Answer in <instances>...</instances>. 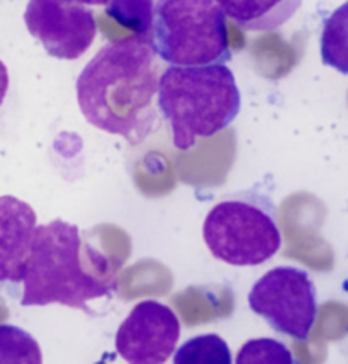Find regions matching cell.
Listing matches in <instances>:
<instances>
[{
  "mask_svg": "<svg viewBox=\"0 0 348 364\" xmlns=\"http://www.w3.org/2000/svg\"><path fill=\"white\" fill-rule=\"evenodd\" d=\"M248 305L273 331L298 341L310 337L317 315L316 288L310 274L282 266L268 271L251 286Z\"/></svg>",
  "mask_w": 348,
  "mask_h": 364,
  "instance_id": "6",
  "label": "cell"
},
{
  "mask_svg": "<svg viewBox=\"0 0 348 364\" xmlns=\"http://www.w3.org/2000/svg\"><path fill=\"white\" fill-rule=\"evenodd\" d=\"M180 322L172 309L155 300L138 303L116 333V350L128 364H165L173 354Z\"/></svg>",
  "mask_w": 348,
  "mask_h": 364,
  "instance_id": "8",
  "label": "cell"
},
{
  "mask_svg": "<svg viewBox=\"0 0 348 364\" xmlns=\"http://www.w3.org/2000/svg\"><path fill=\"white\" fill-rule=\"evenodd\" d=\"M80 230L75 225L53 220L34 230L31 252L21 283L24 284L23 306H45L51 303L90 314L87 301L109 296L116 281L109 272L89 269Z\"/></svg>",
  "mask_w": 348,
  "mask_h": 364,
  "instance_id": "2",
  "label": "cell"
},
{
  "mask_svg": "<svg viewBox=\"0 0 348 364\" xmlns=\"http://www.w3.org/2000/svg\"><path fill=\"white\" fill-rule=\"evenodd\" d=\"M202 235L216 259L240 267L267 262L282 244L272 205L255 198L217 203L204 220Z\"/></svg>",
  "mask_w": 348,
  "mask_h": 364,
  "instance_id": "5",
  "label": "cell"
},
{
  "mask_svg": "<svg viewBox=\"0 0 348 364\" xmlns=\"http://www.w3.org/2000/svg\"><path fill=\"white\" fill-rule=\"evenodd\" d=\"M236 364H294V358L286 344L276 339H251L238 350Z\"/></svg>",
  "mask_w": 348,
  "mask_h": 364,
  "instance_id": "15",
  "label": "cell"
},
{
  "mask_svg": "<svg viewBox=\"0 0 348 364\" xmlns=\"http://www.w3.org/2000/svg\"><path fill=\"white\" fill-rule=\"evenodd\" d=\"M77 2L84 4V6H107L111 0H77Z\"/></svg>",
  "mask_w": 348,
  "mask_h": 364,
  "instance_id": "17",
  "label": "cell"
},
{
  "mask_svg": "<svg viewBox=\"0 0 348 364\" xmlns=\"http://www.w3.org/2000/svg\"><path fill=\"white\" fill-rule=\"evenodd\" d=\"M320 53L326 67L348 75V0L323 21Z\"/></svg>",
  "mask_w": 348,
  "mask_h": 364,
  "instance_id": "11",
  "label": "cell"
},
{
  "mask_svg": "<svg viewBox=\"0 0 348 364\" xmlns=\"http://www.w3.org/2000/svg\"><path fill=\"white\" fill-rule=\"evenodd\" d=\"M24 23L31 36L58 60H77L92 46L97 23L77 0H29Z\"/></svg>",
  "mask_w": 348,
  "mask_h": 364,
  "instance_id": "7",
  "label": "cell"
},
{
  "mask_svg": "<svg viewBox=\"0 0 348 364\" xmlns=\"http://www.w3.org/2000/svg\"><path fill=\"white\" fill-rule=\"evenodd\" d=\"M36 213L14 196H0V283H21L31 252Z\"/></svg>",
  "mask_w": 348,
  "mask_h": 364,
  "instance_id": "9",
  "label": "cell"
},
{
  "mask_svg": "<svg viewBox=\"0 0 348 364\" xmlns=\"http://www.w3.org/2000/svg\"><path fill=\"white\" fill-rule=\"evenodd\" d=\"M173 364H233V359L224 339L204 333L184 342L173 356Z\"/></svg>",
  "mask_w": 348,
  "mask_h": 364,
  "instance_id": "13",
  "label": "cell"
},
{
  "mask_svg": "<svg viewBox=\"0 0 348 364\" xmlns=\"http://www.w3.org/2000/svg\"><path fill=\"white\" fill-rule=\"evenodd\" d=\"M9 89V73H7V67L0 62V106H2L4 99H6Z\"/></svg>",
  "mask_w": 348,
  "mask_h": 364,
  "instance_id": "16",
  "label": "cell"
},
{
  "mask_svg": "<svg viewBox=\"0 0 348 364\" xmlns=\"http://www.w3.org/2000/svg\"><path fill=\"white\" fill-rule=\"evenodd\" d=\"M160 67L150 41L136 36L112 41L85 65L77 79L82 114L95 128L131 145L153 132Z\"/></svg>",
  "mask_w": 348,
  "mask_h": 364,
  "instance_id": "1",
  "label": "cell"
},
{
  "mask_svg": "<svg viewBox=\"0 0 348 364\" xmlns=\"http://www.w3.org/2000/svg\"><path fill=\"white\" fill-rule=\"evenodd\" d=\"M224 16L245 31H276L301 7L303 0H214Z\"/></svg>",
  "mask_w": 348,
  "mask_h": 364,
  "instance_id": "10",
  "label": "cell"
},
{
  "mask_svg": "<svg viewBox=\"0 0 348 364\" xmlns=\"http://www.w3.org/2000/svg\"><path fill=\"white\" fill-rule=\"evenodd\" d=\"M155 0H111L106 14L117 24L133 31V36L151 43Z\"/></svg>",
  "mask_w": 348,
  "mask_h": 364,
  "instance_id": "12",
  "label": "cell"
},
{
  "mask_svg": "<svg viewBox=\"0 0 348 364\" xmlns=\"http://www.w3.org/2000/svg\"><path fill=\"white\" fill-rule=\"evenodd\" d=\"M0 364H43L38 341L16 325H0Z\"/></svg>",
  "mask_w": 348,
  "mask_h": 364,
  "instance_id": "14",
  "label": "cell"
},
{
  "mask_svg": "<svg viewBox=\"0 0 348 364\" xmlns=\"http://www.w3.org/2000/svg\"><path fill=\"white\" fill-rule=\"evenodd\" d=\"M156 106L170 124L175 149L190 150L197 138L214 136L236 119L241 94L224 65H170L160 75Z\"/></svg>",
  "mask_w": 348,
  "mask_h": 364,
  "instance_id": "3",
  "label": "cell"
},
{
  "mask_svg": "<svg viewBox=\"0 0 348 364\" xmlns=\"http://www.w3.org/2000/svg\"><path fill=\"white\" fill-rule=\"evenodd\" d=\"M151 46L173 67L223 65L232 58L226 16L214 0H158Z\"/></svg>",
  "mask_w": 348,
  "mask_h": 364,
  "instance_id": "4",
  "label": "cell"
}]
</instances>
